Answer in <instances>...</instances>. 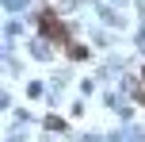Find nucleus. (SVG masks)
Segmentation results:
<instances>
[{
	"mask_svg": "<svg viewBox=\"0 0 145 142\" xmlns=\"http://www.w3.org/2000/svg\"><path fill=\"white\" fill-rule=\"evenodd\" d=\"M38 31H42L46 38H54V42H57V46H65V50H72V46H69L72 38H69V31L61 27V19H57V15L42 12V15H38Z\"/></svg>",
	"mask_w": 145,
	"mask_h": 142,
	"instance_id": "obj_1",
	"label": "nucleus"
},
{
	"mask_svg": "<svg viewBox=\"0 0 145 142\" xmlns=\"http://www.w3.org/2000/svg\"><path fill=\"white\" fill-rule=\"evenodd\" d=\"M134 96L145 100V69H141V77H138V85H134Z\"/></svg>",
	"mask_w": 145,
	"mask_h": 142,
	"instance_id": "obj_2",
	"label": "nucleus"
}]
</instances>
